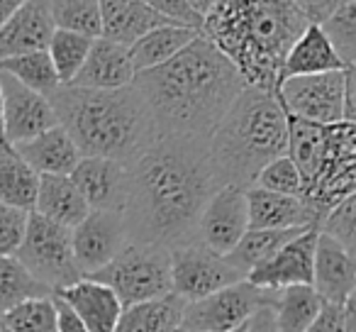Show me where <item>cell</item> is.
<instances>
[{
    "label": "cell",
    "instance_id": "cell-9",
    "mask_svg": "<svg viewBox=\"0 0 356 332\" xmlns=\"http://www.w3.org/2000/svg\"><path fill=\"white\" fill-rule=\"evenodd\" d=\"M276 293L261 291L249 281H239L208 298L186 303L181 332H237L261 308L273 306Z\"/></svg>",
    "mask_w": 356,
    "mask_h": 332
},
{
    "label": "cell",
    "instance_id": "cell-46",
    "mask_svg": "<svg viewBox=\"0 0 356 332\" xmlns=\"http://www.w3.org/2000/svg\"><path fill=\"white\" fill-rule=\"evenodd\" d=\"M356 69L349 66L344 69V122H354L356 120Z\"/></svg>",
    "mask_w": 356,
    "mask_h": 332
},
{
    "label": "cell",
    "instance_id": "cell-6",
    "mask_svg": "<svg viewBox=\"0 0 356 332\" xmlns=\"http://www.w3.org/2000/svg\"><path fill=\"white\" fill-rule=\"evenodd\" d=\"M86 278L108 286L122 308L156 301L171 293V254L161 244L127 242L108 267Z\"/></svg>",
    "mask_w": 356,
    "mask_h": 332
},
{
    "label": "cell",
    "instance_id": "cell-32",
    "mask_svg": "<svg viewBox=\"0 0 356 332\" xmlns=\"http://www.w3.org/2000/svg\"><path fill=\"white\" fill-rule=\"evenodd\" d=\"M51 296L54 293L37 281L15 257H0V317L27 301Z\"/></svg>",
    "mask_w": 356,
    "mask_h": 332
},
{
    "label": "cell",
    "instance_id": "cell-48",
    "mask_svg": "<svg viewBox=\"0 0 356 332\" xmlns=\"http://www.w3.org/2000/svg\"><path fill=\"white\" fill-rule=\"evenodd\" d=\"M0 147H10L6 142V129H3V95H0Z\"/></svg>",
    "mask_w": 356,
    "mask_h": 332
},
{
    "label": "cell",
    "instance_id": "cell-27",
    "mask_svg": "<svg viewBox=\"0 0 356 332\" xmlns=\"http://www.w3.org/2000/svg\"><path fill=\"white\" fill-rule=\"evenodd\" d=\"M195 32L184 30V27L176 25H161L156 30H152L149 35H144L139 42H134L129 47V61H132L134 74H144V71H152L156 66L171 61L178 52H184L191 42L195 40Z\"/></svg>",
    "mask_w": 356,
    "mask_h": 332
},
{
    "label": "cell",
    "instance_id": "cell-45",
    "mask_svg": "<svg viewBox=\"0 0 356 332\" xmlns=\"http://www.w3.org/2000/svg\"><path fill=\"white\" fill-rule=\"evenodd\" d=\"M239 332H278V325H276V317H273L271 306L254 313V315L244 322V327Z\"/></svg>",
    "mask_w": 356,
    "mask_h": 332
},
{
    "label": "cell",
    "instance_id": "cell-24",
    "mask_svg": "<svg viewBox=\"0 0 356 332\" xmlns=\"http://www.w3.org/2000/svg\"><path fill=\"white\" fill-rule=\"evenodd\" d=\"M32 213L59 225V228L74 230L90 213V208L81 198L79 189L69 176H40Z\"/></svg>",
    "mask_w": 356,
    "mask_h": 332
},
{
    "label": "cell",
    "instance_id": "cell-40",
    "mask_svg": "<svg viewBox=\"0 0 356 332\" xmlns=\"http://www.w3.org/2000/svg\"><path fill=\"white\" fill-rule=\"evenodd\" d=\"M152 8L159 15L166 17L171 25L203 35V20L210 3H195V0H154Z\"/></svg>",
    "mask_w": 356,
    "mask_h": 332
},
{
    "label": "cell",
    "instance_id": "cell-7",
    "mask_svg": "<svg viewBox=\"0 0 356 332\" xmlns=\"http://www.w3.org/2000/svg\"><path fill=\"white\" fill-rule=\"evenodd\" d=\"M356 193V127L354 122H337L325 129V152L317 174L302 189L300 198L320 218L344 198Z\"/></svg>",
    "mask_w": 356,
    "mask_h": 332
},
{
    "label": "cell",
    "instance_id": "cell-49",
    "mask_svg": "<svg viewBox=\"0 0 356 332\" xmlns=\"http://www.w3.org/2000/svg\"><path fill=\"white\" fill-rule=\"evenodd\" d=\"M0 332H10V327L6 325V320H3V317H0Z\"/></svg>",
    "mask_w": 356,
    "mask_h": 332
},
{
    "label": "cell",
    "instance_id": "cell-42",
    "mask_svg": "<svg viewBox=\"0 0 356 332\" xmlns=\"http://www.w3.org/2000/svg\"><path fill=\"white\" fill-rule=\"evenodd\" d=\"M298 10H300V15L305 17L307 25H325L327 20H330L332 15H334L337 10H339L341 3H337V0H325V3H315V0H302V3H296Z\"/></svg>",
    "mask_w": 356,
    "mask_h": 332
},
{
    "label": "cell",
    "instance_id": "cell-21",
    "mask_svg": "<svg viewBox=\"0 0 356 332\" xmlns=\"http://www.w3.org/2000/svg\"><path fill=\"white\" fill-rule=\"evenodd\" d=\"M134 69L129 61V52L108 40H93L83 66L71 81V88L86 90H118L132 86Z\"/></svg>",
    "mask_w": 356,
    "mask_h": 332
},
{
    "label": "cell",
    "instance_id": "cell-41",
    "mask_svg": "<svg viewBox=\"0 0 356 332\" xmlns=\"http://www.w3.org/2000/svg\"><path fill=\"white\" fill-rule=\"evenodd\" d=\"M30 213L0 203V257H15L27 230Z\"/></svg>",
    "mask_w": 356,
    "mask_h": 332
},
{
    "label": "cell",
    "instance_id": "cell-19",
    "mask_svg": "<svg viewBox=\"0 0 356 332\" xmlns=\"http://www.w3.org/2000/svg\"><path fill=\"white\" fill-rule=\"evenodd\" d=\"M247 196L249 230H320V218L302 198L278 196L257 186Z\"/></svg>",
    "mask_w": 356,
    "mask_h": 332
},
{
    "label": "cell",
    "instance_id": "cell-26",
    "mask_svg": "<svg viewBox=\"0 0 356 332\" xmlns=\"http://www.w3.org/2000/svg\"><path fill=\"white\" fill-rule=\"evenodd\" d=\"M184 308L186 303L173 293L122 308V315L113 332H178Z\"/></svg>",
    "mask_w": 356,
    "mask_h": 332
},
{
    "label": "cell",
    "instance_id": "cell-10",
    "mask_svg": "<svg viewBox=\"0 0 356 332\" xmlns=\"http://www.w3.org/2000/svg\"><path fill=\"white\" fill-rule=\"evenodd\" d=\"M171 254V293L184 303H195L227 286L244 281V276L220 254L200 242L168 249Z\"/></svg>",
    "mask_w": 356,
    "mask_h": 332
},
{
    "label": "cell",
    "instance_id": "cell-37",
    "mask_svg": "<svg viewBox=\"0 0 356 332\" xmlns=\"http://www.w3.org/2000/svg\"><path fill=\"white\" fill-rule=\"evenodd\" d=\"M10 332H56V313L51 298H37L3 315Z\"/></svg>",
    "mask_w": 356,
    "mask_h": 332
},
{
    "label": "cell",
    "instance_id": "cell-30",
    "mask_svg": "<svg viewBox=\"0 0 356 332\" xmlns=\"http://www.w3.org/2000/svg\"><path fill=\"white\" fill-rule=\"evenodd\" d=\"M288 118V159L296 164L298 174L302 179V189L312 181L317 174L322 161V152H325V129L322 125H312L305 120Z\"/></svg>",
    "mask_w": 356,
    "mask_h": 332
},
{
    "label": "cell",
    "instance_id": "cell-20",
    "mask_svg": "<svg viewBox=\"0 0 356 332\" xmlns=\"http://www.w3.org/2000/svg\"><path fill=\"white\" fill-rule=\"evenodd\" d=\"M100 6V40H108L118 47H129L139 42L144 35L161 25H171L163 15H159L152 3L139 0H103Z\"/></svg>",
    "mask_w": 356,
    "mask_h": 332
},
{
    "label": "cell",
    "instance_id": "cell-8",
    "mask_svg": "<svg viewBox=\"0 0 356 332\" xmlns=\"http://www.w3.org/2000/svg\"><path fill=\"white\" fill-rule=\"evenodd\" d=\"M15 259L51 293H59L61 288L83 278L74 262L71 230L59 228L37 213H30L27 218L25 237L17 247Z\"/></svg>",
    "mask_w": 356,
    "mask_h": 332
},
{
    "label": "cell",
    "instance_id": "cell-38",
    "mask_svg": "<svg viewBox=\"0 0 356 332\" xmlns=\"http://www.w3.org/2000/svg\"><path fill=\"white\" fill-rule=\"evenodd\" d=\"M317 232L334 239L349 254H356V193L344 198L337 208H332Z\"/></svg>",
    "mask_w": 356,
    "mask_h": 332
},
{
    "label": "cell",
    "instance_id": "cell-28",
    "mask_svg": "<svg viewBox=\"0 0 356 332\" xmlns=\"http://www.w3.org/2000/svg\"><path fill=\"white\" fill-rule=\"evenodd\" d=\"M40 176L20 159L13 147H0V203L32 213Z\"/></svg>",
    "mask_w": 356,
    "mask_h": 332
},
{
    "label": "cell",
    "instance_id": "cell-22",
    "mask_svg": "<svg viewBox=\"0 0 356 332\" xmlns=\"http://www.w3.org/2000/svg\"><path fill=\"white\" fill-rule=\"evenodd\" d=\"M76 313L88 332H113L122 315V303L113 291L93 278H81L54 293Z\"/></svg>",
    "mask_w": 356,
    "mask_h": 332
},
{
    "label": "cell",
    "instance_id": "cell-15",
    "mask_svg": "<svg viewBox=\"0 0 356 332\" xmlns=\"http://www.w3.org/2000/svg\"><path fill=\"white\" fill-rule=\"evenodd\" d=\"M315 244H317V230H307V232L298 235L286 247L278 249L266 264L254 269L244 281L271 293H278L291 286H310Z\"/></svg>",
    "mask_w": 356,
    "mask_h": 332
},
{
    "label": "cell",
    "instance_id": "cell-14",
    "mask_svg": "<svg viewBox=\"0 0 356 332\" xmlns=\"http://www.w3.org/2000/svg\"><path fill=\"white\" fill-rule=\"evenodd\" d=\"M249 232L247 196L242 189L222 186L208 205L203 208L198 220V242L210 252L227 257L242 237Z\"/></svg>",
    "mask_w": 356,
    "mask_h": 332
},
{
    "label": "cell",
    "instance_id": "cell-50",
    "mask_svg": "<svg viewBox=\"0 0 356 332\" xmlns=\"http://www.w3.org/2000/svg\"><path fill=\"white\" fill-rule=\"evenodd\" d=\"M178 332H181V330H178ZM237 332H239V330H237Z\"/></svg>",
    "mask_w": 356,
    "mask_h": 332
},
{
    "label": "cell",
    "instance_id": "cell-3",
    "mask_svg": "<svg viewBox=\"0 0 356 332\" xmlns=\"http://www.w3.org/2000/svg\"><path fill=\"white\" fill-rule=\"evenodd\" d=\"M305 27L296 3L220 0L205 13L203 37L227 56L244 86L276 95L286 54Z\"/></svg>",
    "mask_w": 356,
    "mask_h": 332
},
{
    "label": "cell",
    "instance_id": "cell-12",
    "mask_svg": "<svg viewBox=\"0 0 356 332\" xmlns=\"http://www.w3.org/2000/svg\"><path fill=\"white\" fill-rule=\"evenodd\" d=\"M129 242L127 225L122 213L90 210L74 230H71V249L81 276H93L105 269Z\"/></svg>",
    "mask_w": 356,
    "mask_h": 332
},
{
    "label": "cell",
    "instance_id": "cell-43",
    "mask_svg": "<svg viewBox=\"0 0 356 332\" xmlns=\"http://www.w3.org/2000/svg\"><path fill=\"white\" fill-rule=\"evenodd\" d=\"M51 301H54V313H56V332H88L83 327V322L76 317V313L61 298L51 296Z\"/></svg>",
    "mask_w": 356,
    "mask_h": 332
},
{
    "label": "cell",
    "instance_id": "cell-23",
    "mask_svg": "<svg viewBox=\"0 0 356 332\" xmlns=\"http://www.w3.org/2000/svg\"><path fill=\"white\" fill-rule=\"evenodd\" d=\"M13 149L37 176H71L76 164L83 159L74 139L59 125L42 132L40 137L15 144Z\"/></svg>",
    "mask_w": 356,
    "mask_h": 332
},
{
    "label": "cell",
    "instance_id": "cell-33",
    "mask_svg": "<svg viewBox=\"0 0 356 332\" xmlns=\"http://www.w3.org/2000/svg\"><path fill=\"white\" fill-rule=\"evenodd\" d=\"M0 71L13 76V79H15L17 84L25 86V88L44 95V98H49L54 90L61 88L59 76H56L47 52H32V54L3 61V64H0Z\"/></svg>",
    "mask_w": 356,
    "mask_h": 332
},
{
    "label": "cell",
    "instance_id": "cell-2",
    "mask_svg": "<svg viewBox=\"0 0 356 332\" xmlns=\"http://www.w3.org/2000/svg\"><path fill=\"white\" fill-rule=\"evenodd\" d=\"M139 90L156 137L208 139L229 105L244 90V81L227 56L198 35L171 61L137 74Z\"/></svg>",
    "mask_w": 356,
    "mask_h": 332
},
{
    "label": "cell",
    "instance_id": "cell-36",
    "mask_svg": "<svg viewBox=\"0 0 356 332\" xmlns=\"http://www.w3.org/2000/svg\"><path fill=\"white\" fill-rule=\"evenodd\" d=\"M322 35L332 45L334 54L341 59L344 66H356V3L344 0L339 10L320 25Z\"/></svg>",
    "mask_w": 356,
    "mask_h": 332
},
{
    "label": "cell",
    "instance_id": "cell-5",
    "mask_svg": "<svg viewBox=\"0 0 356 332\" xmlns=\"http://www.w3.org/2000/svg\"><path fill=\"white\" fill-rule=\"evenodd\" d=\"M208 149L220 184L252 189L264 166L288 157L286 110L276 95L244 86L208 137Z\"/></svg>",
    "mask_w": 356,
    "mask_h": 332
},
{
    "label": "cell",
    "instance_id": "cell-25",
    "mask_svg": "<svg viewBox=\"0 0 356 332\" xmlns=\"http://www.w3.org/2000/svg\"><path fill=\"white\" fill-rule=\"evenodd\" d=\"M349 66L341 64V59L334 54L332 45L317 25H307L305 32L296 40L291 52L286 54L281 69V81L296 79V76H317L330 74V71H344ZM281 86V84H278Z\"/></svg>",
    "mask_w": 356,
    "mask_h": 332
},
{
    "label": "cell",
    "instance_id": "cell-18",
    "mask_svg": "<svg viewBox=\"0 0 356 332\" xmlns=\"http://www.w3.org/2000/svg\"><path fill=\"white\" fill-rule=\"evenodd\" d=\"M51 35L54 25L47 3H17L15 13L0 27V64L32 52H47Z\"/></svg>",
    "mask_w": 356,
    "mask_h": 332
},
{
    "label": "cell",
    "instance_id": "cell-16",
    "mask_svg": "<svg viewBox=\"0 0 356 332\" xmlns=\"http://www.w3.org/2000/svg\"><path fill=\"white\" fill-rule=\"evenodd\" d=\"M90 210L122 213L127 200V166L115 159L83 157L69 176Z\"/></svg>",
    "mask_w": 356,
    "mask_h": 332
},
{
    "label": "cell",
    "instance_id": "cell-11",
    "mask_svg": "<svg viewBox=\"0 0 356 332\" xmlns=\"http://www.w3.org/2000/svg\"><path fill=\"white\" fill-rule=\"evenodd\" d=\"M276 98L291 118L322 127L344 122V71L286 79Z\"/></svg>",
    "mask_w": 356,
    "mask_h": 332
},
{
    "label": "cell",
    "instance_id": "cell-31",
    "mask_svg": "<svg viewBox=\"0 0 356 332\" xmlns=\"http://www.w3.org/2000/svg\"><path fill=\"white\" fill-rule=\"evenodd\" d=\"M322 306L325 303L310 286H291L278 291L271 306L278 332H307L322 313Z\"/></svg>",
    "mask_w": 356,
    "mask_h": 332
},
{
    "label": "cell",
    "instance_id": "cell-39",
    "mask_svg": "<svg viewBox=\"0 0 356 332\" xmlns=\"http://www.w3.org/2000/svg\"><path fill=\"white\" fill-rule=\"evenodd\" d=\"M254 186L268 193H278V196H293V198H300L302 196V179L298 174L296 164L288 157H281L276 161H271L268 166H264L259 171Z\"/></svg>",
    "mask_w": 356,
    "mask_h": 332
},
{
    "label": "cell",
    "instance_id": "cell-34",
    "mask_svg": "<svg viewBox=\"0 0 356 332\" xmlns=\"http://www.w3.org/2000/svg\"><path fill=\"white\" fill-rule=\"evenodd\" d=\"M54 30L74 32V35L100 40V6L95 0H66V3H47Z\"/></svg>",
    "mask_w": 356,
    "mask_h": 332
},
{
    "label": "cell",
    "instance_id": "cell-44",
    "mask_svg": "<svg viewBox=\"0 0 356 332\" xmlns=\"http://www.w3.org/2000/svg\"><path fill=\"white\" fill-rule=\"evenodd\" d=\"M307 332H344L341 325V308L337 306H322V313Z\"/></svg>",
    "mask_w": 356,
    "mask_h": 332
},
{
    "label": "cell",
    "instance_id": "cell-47",
    "mask_svg": "<svg viewBox=\"0 0 356 332\" xmlns=\"http://www.w3.org/2000/svg\"><path fill=\"white\" fill-rule=\"evenodd\" d=\"M15 8H17L15 0H0V27L6 25V20L15 13Z\"/></svg>",
    "mask_w": 356,
    "mask_h": 332
},
{
    "label": "cell",
    "instance_id": "cell-13",
    "mask_svg": "<svg viewBox=\"0 0 356 332\" xmlns=\"http://www.w3.org/2000/svg\"><path fill=\"white\" fill-rule=\"evenodd\" d=\"M0 95H3V129L10 147L40 137L42 132L59 125L49 98L25 88L3 71H0Z\"/></svg>",
    "mask_w": 356,
    "mask_h": 332
},
{
    "label": "cell",
    "instance_id": "cell-4",
    "mask_svg": "<svg viewBox=\"0 0 356 332\" xmlns=\"http://www.w3.org/2000/svg\"><path fill=\"white\" fill-rule=\"evenodd\" d=\"M49 103L81 157L115 159L127 166L156 139L149 110L134 86L118 90L61 86L49 95Z\"/></svg>",
    "mask_w": 356,
    "mask_h": 332
},
{
    "label": "cell",
    "instance_id": "cell-17",
    "mask_svg": "<svg viewBox=\"0 0 356 332\" xmlns=\"http://www.w3.org/2000/svg\"><path fill=\"white\" fill-rule=\"evenodd\" d=\"M310 288L325 306L341 308L356 291V254L317 232Z\"/></svg>",
    "mask_w": 356,
    "mask_h": 332
},
{
    "label": "cell",
    "instance_id": "cell-29",
    "mask_svg": "<svg viewBox=\"0 0 356 332\" xmlns=\"http://www.w3.org/2000/svg\"><path fill=\"white\" fill-rule=\"evenodd\" d=\"M302 232H307V230H249L242 237V242L225 259L247 278L254 269L266 264L278 249L286 247L291 239H296Z\"/></svg>",
    "mask_w": 356,
    "mask_h": 332
},
{
    "label": "cell",
    "instance_id": "cell-1",
    "mask_svg": "<svg viewBox=\"0 0 356 332\" xmlns=\"http://www.w3.org/2000/svg\"><path fill=\"white\" fill-rule=\"evenodd\" d=\"M220 189L208 139L156 137L127 164L129 242L166 249L198 242L200 213Z\"/></svg>",
    "mask_w": 356,
    "mask_h": 332
},
{
    "label": "cell",
    "instance_id": "cell-35",
    "mask_svg": "<svg viewBox=\"0 0 356 332\" xmlns=\"http://www.w3.org/2000/svg\"><path fill=\"white\" fill-rule=\"evenodd\" d=\"M93 45V40L88 37L74 35V32H64V30H54L49 45H47V54H49V61L54 66L56 76H59L61 86H69L71 81L76 79V74L83 66L86 56H88V49Z\"/></svg>",
    "mask_w": 356,
    "mask_h": 332
}]
</instances>
